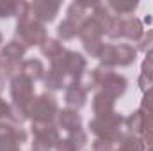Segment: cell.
<instances>
[{"label":"cell","mask_w":153,"mask_h":151,"mask_svg":"<svg viewBox=\"0 0 153 151\" xmlns=\"http://www.w3.org/2000/svg\"><path fill=\"white\" fill-rule=\"evenodd\" d=\"M61 123H62L64 126H78V117H76L75 114H71V112H62V115H61Z\"/></svg>","instance_id":"obj_1"},{"label":"cell","mask_w":153,"mask_h":151,"mask_svg":"<svg viewBox=\"0 0 153 151\" xmlns=\"http://www.w3.org/2000/svg\"><path fill=\"white\" fill-rule=\"evenodd\" d=\"M68 101L70 103H76V105H82V94L76 93V91H70L68 93Z\"/></svg>","instance_id":"obj_2"}]
</instances>
